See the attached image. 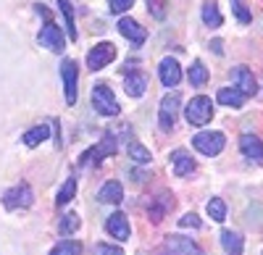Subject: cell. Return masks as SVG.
Returning <instances> with one entry per match:
<instances>
[{"label":"cell","instance_id":"cell-13","mask_svg":"<svg viewBox=\"0 0 263 255\" xmlns=\"http://www.w3.org/2000/svg\"><path fill=\"white\" fill-rule=\"evenodd\" d=\"M147 84H150V76L145 71H140V69L124 74V92L129 97H142L145 90H147Z\"/></svg>","mask_w":263,"mask_h":255},{"label":"cell","instance_id":"cell-8","mask_svg":"<svg viewBox=\"0 0 263 255\" xmlns=\"http://www.w3.org/2000/svg\"><path fill=\"white\" fill-rule=\"evenodd\" d=\"M114 58H116V45H114V42H98V45L87 53V69H90V71H100L103 66L114 63Z\"/></svg>","mask_w":263,"mask_h":255},{"label":"cell","instance_id":"cell-25","mask_svg":"<svg viewBox=\"0 0 263 255\" xmlns=\"http://www.w3.org/2000/svg\"><path fill=\"white\" fill-rule=\"evenodd\" d=\"M48 137H50V129H48L45 124H37V126H32L24 137H21V142H24L27 147H37L40 142H45Z\"/></svg>","mask_w":263,"mask_h":255},{"label":"cell","instance_id":"cell-15","mask_svg":"<svg viewBox=\"0 0 263 255\" xmlns=\"http://www.w3.org/2000/svg\"><path fill=\"white\" fill-rule=\"evenodd\" d=\"M105 229H108V234H114L116 240H129V234H132L129 219H126V213H121V210H114V213L108 216Z\"/></svg>","mask_w":263,"mask_h":255},{"label":"cell","instance_id":"cell-21","mask_svg":"<svg viewBox=\"0 0 263 255\" xmlns=\"http://www.w3.org/2000/svg\"><path fill=\"white\" fill-rule=\"evenodd\" d=\"M200 13H203V24L211 27V29H218V27L224 24V16H221V11H218V3H216V0H205Z\"/></svg>","mask_w":263,"mask_h":255},{"label":"cell","instance_id":"cell-5","mask_svg":"<svg viewBox=\"0 0 263 255\" xmlns=\"http://www.w3.org/2000/svg\"><path fill=\"white\" fill-rule=\"evenodd\" d=\"M61 79H63L66 105H74L77 103V82H79V63L74 58H66L61 63Z\"/></svg>","mask_w":263,"mask_h":255},{"label":"cell","instance_id":"cell-29","mask_svg":"<svg viewBox=\"0 0 263 255\" xmlns=\"http://www.w3.org/2000/svg\"><path fill=\"white\" fill-rule=\"evenodd\" d=\"M205 208H208V213H211V219H213V221L221 224V221L227 219V203H224L221 198H211Z\"/></svg>","mask_w":263,"mask_h":255},{"label":"cell","instance_id":"cell-27","mask_svg":"<svg viewBox=\"0 0 263 255\" xmlns=\"http://www.w3.org/2000/svg\"><path fill=\"white\" fill-rule=\"evenodd\" d=\"M74 195H77V179H74V176H69V179L63 182V187L58 189V195H55V205H58V208H63L66 203H69V200L74 198Z\"/></svg>","mask_w":263,"mask_h":255},{"label":"cell","instance_id":"cell-28","mask_svg":"<svg viewBox=\"0 0 263 255\" xmlns=\"http://www.w3.org/2000/svg\"><path fill=\"white\" fill-rule=\"evenodd\" d=\"M50 255H82V242H77V240H63V242H58V245L50 250Z\"/></svg>","mask_w":263,"mask_h":255},{"label":"cell","instance_id":"cell-26","mask_svg":"<svg viewBox=\"0 0 263 255\" xmlns=\"http://www.w3.org/2000/svg\"><path fill=\"white\" fill-rule=\"evenodd\" d=\"M190 84L192 87H205V82H208V69L203 66V61H192V66H190Z\"/></svg>","mask_w":263,"mask_h":255},{"label":"cell","instance_id":"cell-35","mask_svg":"<svg viewBox=\"0 0 263 255\" xmlns=\"http://www.w3.org/2000/svg\"><path fill=\"white\" fill-rule=\"evenodd\" d=\"M95 255H124V250L116 247V245H105V242H100V245L95 247Z\"/></svg>","mask_w":263,"mask_h":255},{"label":"cell","instance_id":"cell-32","mask_svg":"<svg viewBox=\"0 0 263 255\" xmlns=\"http://www.w3.org/2000/svg\"><path fill=\"white\" fill-rule=\"evenodd\" d=\"M147 11L153 13V18L163 21L166 18V11H168V3H166V0H147Z\"/></svg>","mask_w":263,"mask_h":255},{"label":"cell","instance_id":"cell-23","mask_svg":"<svg viewBox=\"0 0 263 255\" xmlns=\"http://www.w3.org/2000/svg\"><path fill=\"white\" fill-rule=\"evenodd\" d=\"M216 100L221 103V105H229V108H242V105H245V95L239 92L237 87H224V90H218Z\"/></svg>","mask_w":263,"mask_h":255},{"label":"cell","instance_id":"cell-1","mask_svg":"<svg viewBox=\"0 0 263 255\" xmlns=\"http://www.w3.org/2000/svg\"><path fill=\"white\" fill-rule=\"evenodd\" d=\"M92 108L100 116H108V119H114V116L121 113V105H119L114 90L108 87V84H95V90H92Z\"/></svg>","mask_w":263,"mask_h":255},{"label":"cell","instance_id":"cell-9","mask_svg":"<svg viewBox=\"0 0 263 255\" xmlns=\"http://www.w3.org/2000/svg\"><path fill=\"white\" fill-rule=\"evenodd\" d=\"M161 255H203L200 245L192 242L190 237H182V234H174L163 242L161 247Z\"/></svg>","mask_w":263,"mask_h":255},{"label":"cell","instance_id":"cell-3","mask_svg":"<svg viewBox=\"0 0 263 255\" xmlns=\"http://www.w3.org/2000/svg\"><path fill=\"white\" fill-rule=\"evenodd\" d=\"M179 105H182V95L179 92H168L163 95L161 105H158V124L163 132H171L174 124H177V113H179Z\"/></svg>","mask_w":263,"mask_h":255},{"label":"cell","instance_id":"cell-7","mask_svg":"<svg viewBox=\"0 0 263 255\" xmlns=\"http://www.w3.org/2000/svg\"><path fill=\"white\" fill-rule=\"evenodd\" d=\"M34 195H32V187L27 182H18L16 187H11L8 192L3 195V205L6 210H16V208H32Z\"/></svg>","mask_w":263,"mask_h":255},{"label":"cell","instance_id":"cell-2","mask_svg":"<svg viewBox=\"0 0 263 255\" xmlns=\"http://www.w3.org/2000/svg\"><path fill=\"white\" fill-rule=\"evenodd\" d=\"M184 119L192 126H205L213 119V103H211V97H205V95L192 97L187 103V108H184Z\"/></svg>","mask_w":263,"mask_h":255},{"label":"cell","instance_id":"cell-10","mask_svg":"<svg viewBox=\"0 0 263 255\" xmlns=\"http://www.w3.org/2000/svg\"><path fill=\"white\" fill-rule=\"evenodd\" d=\"M116 153V137L108 132L98 145H92L90 150H87L84 155H82V166H90V163H100L103 158H108V155H114Z\"/></svg>","mask_w":263,"mask_h":255},{"label":"cell","instance_id":"cell-16","mask_svg":"<svg viewBox=\"0 0 263 255\" xmlns=\"http://www.w3.org/2000/svg\"><path fill=\"white\" fill-rule=\"evenodd\" d=\"M174 205V198L168 195V192H161V195H156L150 200V205H147V213H150V221L153 224H158V221H163V216L168 213V208Z\"/></svg>","mask_w":263,"mask_h":255},{"label":"cell","instance_id":"cell-6","mask_svg":"<svg viewBox=\"0 0 263 255\" xmlns=\"http://www.w3.org/2000/svg\"><path fill=\"white\" fill-rule=\"evenodd\" d=\"M37 42H40L42 48H48L50 53H63V48H66L63 29L55 24L53 18H50V21H45V27L40 29V34H37Z\"/></svg>","mask_w":263,"mask_h":255},{"label":"cell","instance_id":"cell-11","mask_svg":"<svg viewBox=\"0 0 263 255\" xmlns=\"http://www.w3.org/2000/svg\"><path fill=\"white\" fill-rule=\"evenodd\" d=\"M232 82H234V87L242 92L245 97H253V95L258 92V82H255V76H253V71H250L248 66L232 69Z\"/></svg>","mask_w":263,"mask_h":255},{"label":"cell","instance_id":"cell-33","mask_svg":"<svg viewBox=\"0 0 263 255\" xmlns=\"http://www.w3.org/2000/svg\"><path fill=\"white\" fill-rule=\"evenodd\" d=\"M132 6H135V0H108V8H111V13H126Z\"/></svg>","mask_w":263,"mask_h":255},{"label":"cell","instance_id":"cell-12","mask_svg":"<svg viewBox=\"0 0 263 255\" xmlns=\"http://www.w3.org/2000/svg\"><path fill=\"white\" fill-rule=\"evenodd\" d=\"M119 32L132 42V45H142V42L147 40V29L140 24V21H135V18H129V16H121L119 18Z\"/></svg>","mask_w":263,"mask_h":255},{"label":"cell","instance_id":"cell-14","mask_svg":"<svg viewBox=\"0 0 263 255\" xmlns=\"http://www.w3.org/2000/svg\"><path fill=\"white\" fill-rule=\"evenodd\" d=\"M158 76L163 82V87H177L182 82V66L177 63V58H163L158 63Z\"/></svg>","mask_w":263,"mask_h":255},{"label":"cell","instance_id":"cell-31","mask_svg":"<svg viewBox=\"0 0 263 255\" xmlns=\"http://www.w3.org/2000/svg\"><path fill=\"white\" fill-rule=\"evenodd\" d=\"M232 11H234V18L239 21V24H250L253 21V13L245 6V0H232Z\"/></svg>","mask_w":263,"mask_h":255},{"label":"cell","instance_id":"cell-34","mask_svg":"<svg viewBox=\"0 0 263 255\" xmlns=\"http://www.w3.org/2000/svg\"><path fill=\"white\" fill-rule=\"evenodd\" d=\"M179 226H182V229H200V216L187 213V216L179 219Z\"/></svg>","mask_w":263,"mask_h":255},{"label":"cell","instance_id":"cell-22","mask_svg":"<svg viewBox=\"0 0 263 255\" xmlns=\"http://www.w3.org/2000/svg\"><path fill=\"white\" fill-rule=\"evenodd\" d=\"M171 161H174V174H177V176H190L195 171V161L184 150H177V153L171 155Z\"/></svg>","mask_w":263,"mask_h":255},{"label":"cell","instance_id":"cell-24","mask_svg":"<svg viewBox=\"0 0 263 255\" xmlns=\"http://www.w3.org/2000/svg\"><path fill=\"white\" fill-rule=\"evenodd\" d=\"M79 226H82V219H79V213H74V210H69V213H63V216H61V221H58V231H61L63 237L77 234Z\"/></svg>","mask_w":263,"mask_h":255},{"label":"cell","instance_id":"cell-30","mask_svg":"<svg viewBox=\"0 0 263 255\" xmlns=\"http://www.w3.org/2000/svg\"><path fill=\"white\" fill-rule=\"evenodd\" d=\"M126 153H129V158H132V161H137V163H150V161H153L150 150H147L145 145H140V142H132Z\"/></svg>","mask_w":263,"mask_h":255},{"label":"cell","instance_id":"cell-36","mask_svg":"<svg viewBox=\"0 0 263 255\" xmlns=\"http://www.w3.org/2000/svg\"><path fill=\"white\" fill-rule=\"evenodd\" d=\"M211 45H213V50H216L218 55H221V40H213V42H211Z\"/></svg>","mask_w":263,"mask_h":255},{"label":"cell","instance_id":"cell-20","mask_svg":"<svg viewBox=\"0 0 263 255\" xmlns=\"http://www.w3.org/2000/svg\"><path fill=\"white\" fill-rule=\"evenodd\" d=\"M98 200H103V203H121L124 200V187H121V182H116V179H111V182H105L103 187H100V192H98Z\"/></svg>","mask_w":263,"mask_h":255},{"label":"cell","instance_id":"cell-18","mask_svg":"<svg viewBox=\"0 0 263 255\" xmlns=\"http://www.w3.org/2000/svg\"><path fill=\"white\" fill-rule=\"evenodd\" d=\"M239 150H242L245 158L260 161L263 158V142L255 134H242V137H239Z\"/></svg>","mask_w":263,"mask_h":255},{"label":"cell","instance_id":"cell-4","mask_svg":"<svg viewBox=\"0 0 263 255\" xmlns=\"http://www.w3.org/2000/svg\"><path fill=\"white\" fill-rule=\"evenodd\" d=\"M224 145H227V137L221 132H200V134H195L192 140V147L197 153H203V155H218L224 150Z\"/></svg>","mask_w":263,"mask_h":255},{"label":"cell","instance_id":"cell-19","mask_svg":"<svg viewBox=\"0 0 263 255\" xmlns=\"http://www.w3.org/2000/svg\"><path fill=\"white\" fill-rule=\"evenodd\" d=\"M55 3H58V11L63 16L66 34H69V40H77L79 32H77V24H74V6H71V0H55Z\"/></svg>","mask_w":263,"mask_h":255},{"label":"cell","instance_id":"cell-17","mask_svg":"<svg viewBox=\"0 0 263 255\" xmlns=\"http://www.w3.org/2000/svg\"><path fill=\"white\" fill-rule=\"evenodd\" d=\"M221 247L227 255H242V247H245V237L239 231H232V229H224L221 231Z\"/></svg>","mask_w":263,"mask_h":255}]
</instances>
